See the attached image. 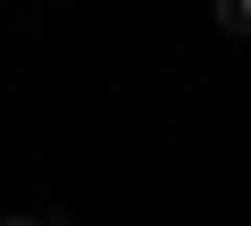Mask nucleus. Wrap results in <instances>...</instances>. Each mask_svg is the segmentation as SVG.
Here are the masks:
<instances>
[{
  "instance_id": "f03ea898",
  "label": "nucleus",
  "mask_w": 251,
  "mask_h": 226,
  "mask_svg": "<svg viewBox=\"0 0 251 226\" xmlns=\"http://www.w3.org/2000/svg\"><path fill=\"white\" fill-rule=\"evenodd\" d=\"M0 226H34V218H0Z\"/></svg>"
},
{
  "instance_id": "f257e3e1",
  "label": "nucleus",
  "mask_w": 251,
  "mask_h": 226,
  "mask_svg": "<svg viewBox=\"0 0 251 226\" xmlns=\"http://www.w3.org/2000/svg\"><path fill=\"white\" fill-rule=\"evenodd\" d=\"M218 25L226 34H251V0H218Z\"/></svg>"
}]
</instances>
